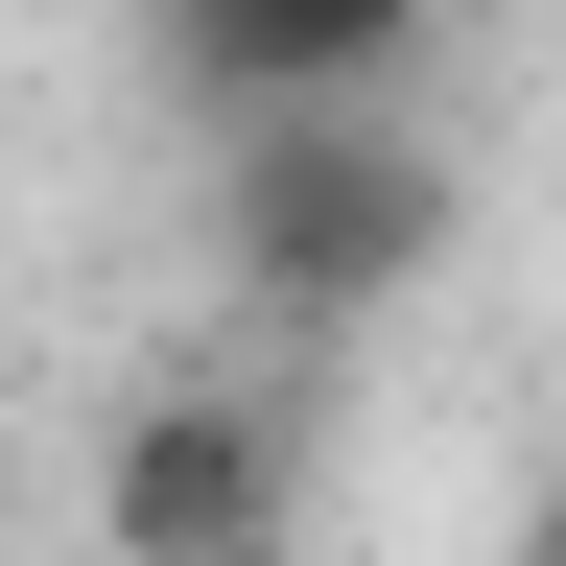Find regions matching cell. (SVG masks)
Here are the masks:
<instances>
[{"mask_svg":"<svg viewBox=\"0 0 566 566\" xmlns=\"http://www.w3.org/2000/svg\"><path fill=\"white\" fill-rule=\"evenodd\" d=\"M260 520H283V495H260V424L237 401H166L118 449V543L142 566H260Z\"/></svg>","mask_w":566,"mask_h":566,"instance_id":"1","label":"cell"},{"mask_svg":"<svg viewBox=\"0 0 566 566\" xmlns=\"http://www.w3.org/2000/svg\"><path fill=\"white\" fill-rule=\"evenodd\" d=\"M424 0H212V71H260V95H331V71H378Z\"/></svg>","mask_w":566,"mask_h":566,"instance_id":"2","label":"cell"},{"mask_svg":"<svg viewBox=\"0 0 566 566\" xmlns=\"http://www.w3.org/2000/svg\"><path fill=\"white\" fill-rule=\"evenodd\" d=\"M543 566H566V543H543Z\"/></svg>","mask_w":566,"mask_h":566,"instance_id":"3","label":"cell"}]
</instances>
